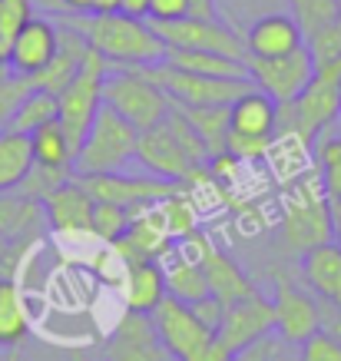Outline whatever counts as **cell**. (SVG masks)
Segmentation results:
<instances>
[{
  "instance_id": "6da1fadb",
  "label": "cell",
  "mask_w": 341,
  "mask_h": 361,
  "mask_svg": "<svg viewBox=\"0 0 341 361\" xmlns=\"http://www.w3.org/2000/svg\"><path fill=\"white\" fill-rule=\"evenodd\" d=\"M60 23L73 27L110 66H153L166 56V44L156 37L149 20L126 13H70L60 17Z\"/></svg>"
},
{
  "instance_id": "7a4b0ae2",
  "label": "cell",
  "mask_w": 341,
  "mask_h": 361,
  "mask_svg": "<svg viewBox=\"0 0 341 361\" xmlns=\"http://www.w3.org/2000/svg\"><path fill=\"white\" fill-rule=\"evenodd\" d=\"M282 249L288 255H305L335 239V222H331L328 199L321 192V183L309 173L292 179L282 199V222H278Z\"/></svg>"
},
{
  "instance_id": "3957f363",
  "label": "cell",
  "mask_w": 341,
  "mask_h": 361,
  "mask_svg": "<svg viewBox=\"0 0 341 361\" xmlns=\"http://www.w3.org/2000/svg\"><path fill=\"white\" fill-rule=\"evenodd\" d=\"M136 142H140V130L103 103L89 123L83 142H80L77 159H73V176L123 173L136 159Z\"/></svg>"
},
{
  "instance_id": "277c9868",
  "label": "cell",
  "mask_w": 341,
  "mask_h": 361,
  "mask_svg": "<svg viewBox=\"0 0 341 361\" xmlns=\"http://www.w3.org/2000/svg\"><path fill=\"white\" fill-rule=\"evenodd\" d=\"M278 130V103L259 87L245 90L229 106V133H225V153L239 163L265 159L268 146Z\"/></svg>"
},
{
  "instance_id": "5b68a950",
  "label": "cell",
  "mask_w": 341,
  "mask_h": 361,
  "mask_svg": "<svg viewBox=\"0 0 341 361\" xmlns=\"http://www.w3.org/2000/svg\"><path fill=\"white\" fill-rule=\"evenodd\" d=\"M103 103L113 106L140 133L163 123L173 110V99L166 97L140 66H110L106 77H103Z\"/></svg>"
},
{
  "instance_id": "8992f818",
  "label": "cell",
  "mask_w": 341,
  "mask_h": 361,
  "mask_svg": "<svg viewBox=\"0 0 341 361\" xmlns=\"http://www.w3.org/2000/svg\"><path fill=\"white\" fill-rule=\"evenodd\" d=\"M153 325L163 338L166 351L176 361H232V355L219 345V338L212 335L196 315L192 308L182 305L179 298L166 295L159 305L153 308Z\"/></svg>"
},
{
  "instance_id": "52a82bcc",
  "label": "cell",
  "mask_w": 341,
  "mask_h": 361,
  "mask_svg": "<svg viewBox=\"0 0 341 361\" xmlns=\"http://www.w3.org/2000/svg\"><path fill=\"white\" fill-rule=\"evenodd\" d=\"M176 106H232L255 83L249 77H199L169 63L140 66Z\"/></svg>"
},
{
  "instance_id": "ba28073f",
  "label": "cell",
  "mask_w": 341,
  "mask_h": 361,
  "mask_svg": "<svg viewBox=\"0 0 341 361\" xmlns=\"http://www.w3.org/2000/svg\"><path fill=\"white\" fill-rule=\"evenodd\" d=\"M338 123V80L311 77V83L295 99L278 103L275 136H298L305 142H318Z\"/></svg>"
},
{
  "instance_id": "9c48e42d",
  "label": "cell",
  "mask_w": 341,
  "mask_h": 361,
  "mask_svg": "<svg viewBox=\"0 0 341 361\" xmlns=\"http://www.w3.org/2000/svg\"><path fill=\"white\" fill-rule=\"evenodd\" d=\"M106 70H110V63L97 50H87V60L80 66V73L70 80V87L56 93V103H60L56 120L63 126L66 140L73 142V149H80L89 123H93L97 110L103 106V77H106Z\"/></svg>"
},
{
  "instance_id": "30bf717a",
  "label": "cell",
  "mask_w": 341,
  "mask_h": 361,
  "mask_svg": "<svg viewBox=\"0 0 341 361\" xmlns=\"http://www.w3.org/2000/svg\"><path fill=\"white\" fill-rule=\"evenodd\" d=\"M179 245L199 262V269L206 275V285H209V295L219 298L222 305H235V302H242V298L259 292V285H255L252 275L245 272L225 249H219L216 242L206 239V232H192V235L182 239Z\"/></svg>"
},
{
  "instance_id": "8fae6325",
  "label": "cell",
  "mask_w": 341,
  "mask_h": 361,
  "mask_svg": "<svg viewBox=\"0 0 341 361\" xmlns=\"http://www.w3.org/2000/svg\"><path fill=\"white\" fill-rule=\"evenodd\" d=\"M136 163L143 166L149 176H159V179H169V183H182V186H192L199 176L206 173V166L192 163V156L182 149V142L176 140L169 120L140 133Z\"/></svg>"
},
{
  "instance_id": "7c38bea8",
  "label": "cell",
  "mask_w": 341,
  "mask_h": 361,
  "mask_svg": "<svg viewBox=\"0 0 341 361\" xmlns=\"http://www.w3.org/2000/svg\"><path fill=\"white\" fill-rule=\"evenodd\" d=\"M77 183L89 192L93 202H116L126 209H140V206H156L173 192H182V183H169L159 176H130L123 173H99V176H77Z\"/></svg>"
},
{
  "instance_id": "4fadbf2b",
  "label": "cell",
  "mask_w": 341,
  "mask_h": 361,
  "mask_svg": "<svg viewBox=\"0 0 341 361\" xmlns=\"http://www.w3.org/2000/svg\"><path fill=\"white\" fill-rule=\"evenodd\" d=\"M149 27L166 44V50H202V54H222V56L245 60L242 33H235L229 23L222 20L182 17V20H169V23H149Z\"/></svg>"
},
{
  "instance_id": "5bb4252c",
  "label": "cell",
  "mask_w": 341,
  "mask_h": 361,
  "mask_svg": "<svg viewBox=\"0 0 341 361\" xmlns=\"http://www.w3.org/2000/svg\"><path fill=\"white\" fill-rule=\"evenodd\" d=\"M275 295H272V312H275V331L278 341L288 345H302L321 329L318 318V298L311 295L295 275L275 272Z\"/></svg>"
},
{
  "instance_id": "9a60e30c",
  "label": "cell",
  "mask_w": 341,
  "mask_h": 361,
  "mask_svg": "<svg viewBox=\"0 0 341 361\" xmlns=\"http://www.w3.org/2000/svg\"><path fill=\"white\" fill-rule=\"evenodd\" d=\"M245 70L255 87L268 93L275 103H288L295 99L302 90L315 77V63H311L309 47H302L288 56H275V60H259V56H245Z\"/></svg>"
},
{
  "instance_id": "2e32d148",
  "label": "cell",
  "mask_w": 341,
  "mask_h": 361,
  "mask_svg": "<svg viewBox=\"0 0 341 361\" xmlns=\"http://www.w3.org/2000/svg\"><path fill=\"white\" fill-rule=\"evenodd\" d=\"M103 361H176L166 351L153 318L140 312H123L103 341Z\"/></svg>"
},
{
  "instance_id": "e0dca14e",
  "label": "cell",
  "mask_w": 341,
  "mask_h": 361,
  "mask_svg": "<svg viewBox=\"0 0 341 361\" xmlns=\"http://www.w3.org/2000/svg\"><path fill=\"white\" fill-rule=\"evenodd\" d=\"M275 331V312H272V298H265L262 292L235 302V305H225V315H222V325L216 331V338L232 358L242 348L255 345L259 338L272 335Z\"/></svg>"
},
{
  "instance_id": "ac0fdd59",
  "label": "cell",
  "mask_w": 341,
  "mask_h": 361,
  "mask_svg": "<svg viewBox=\"0 0 341 361\" xmlns=\"http://www.w3.org/2000/svg\"><path fill=\"white\" fill-rule=\"evenodd\" d=\"M56 47H60V27H56V20H50V17H33L11 44H7V66H11L13 73L33 80L54 60Z\"/></svg>"
},
{
  "instance_id": "d6986e66",
  "label": "cell",
  "mask_w": 341,
  "mask_h": 361,
  "mask_svg": "<svg viewBox=\"0 0 341 361\" xmlns=\"http://www.w3.org/2000/svg\"><path fill=\"white\" fill-rule=\"evenodd\" d=\"M123 262H143V259H163L166 252L173 249V235L166 229L163 216L156 206H140L132 212L130 226L120 239L110 245Z\"/></svg>"
},
{
  "instance_id": "ffe728a7",
  "label": "cell",
  "mask_w": 341,
  "mask_h": 361,
  "mask_svg": "<svg viewBox=\"0 0 341 361\" xmlns=\"http://www.w3.org/2000/svg\"><path fill=\"white\" fill-rule=\"evenodd\" d=\"M242 40H245V56H259V60L288 56L305 47V37L298 30V23L292 20V13H265V17L249 23Z\"/></svg>"
},
{
  "instance_id": "44dd1931",
  "label": "cell",
  "mask_w": 341,
  "mask_h": 361,
  "mask_svg": "<svg viewBox=\"0 0 341 361\" xmlns=\"http://www.w3.org/2000/svg\"><path fill=\"white\" fill-rule=\"evenodd\" d=\"M295 279L309 288L315 298L341 305V242L331 239L318 249L298 255Z\"/></svg>"
},
{
  "instance_id": "7402d4cb",
  "label": "cell",
  "mask_w": 341,
  "mask_h": 361,
  "mask_svg": "<svg viewBox=\"0 0 341 361\" xmlns=\"http://www.w3.org/2000/svg\"><path fill=\"white\" fill-rule=\"evenodd\" d=\"M89 216H93V199L77 183V176L44 199V219L54 232H73V235L89 232Z\"/></svg>"
},
{
  "instance_id": "603a6c76",
  "label": "cell",
  "mask_w": 341,
  "mask_h": 361,
  "mask_svg": "<svg viewBox=\"0 0 341 361\" xmlns=\"http://www.w3.org/2000/svg\"><path fill=\"white\" fill-rule=\"evenodd\" d=\"M166 298V275L159 259H143V262H130L123 272V302L126 312H140V315H153V308Z\"/></svg>"
},
{
  "instance_id": "cb8c5ba5",
  "label": "cell",
  "mask_w": 341,
  "mask_h": 361,
  "mask_svg": "<svg viewBox=\"0 0 341 361\" xmlns=\"http://www.w3.org/2000/svg\"><path fill=\"white\" fill-rule=\"evenodd\" d=\"M56 27H60V47H56L54 60L46 63V70H40L33 77V87L46 90V93H60V90L70 87V80L80 73V66H83L89 50L87 40L73 27H66V23H56Z\"/></svg>"
},
{
  "instance_id": "d4e9b609",
  "label": "cell",
  "mask_w": 341,
  "mask_h": 361,
  "mask_svg": "<svg viewBox=\"0 0 341 361\" xmlns=\"http://www.w3.org/2000/svg\"><path fill=\"white\" fill-rule=\"evenodd\" d=\"M163 275H166V295L179 298L182 305H192L199 298L209 295V285H206V275L199 269V262L189 255L182 245H173L163 259Z\"/></svg>"
},
{
  "instance_id": "484cf974",
  "label": "cell",
  "mask_w": 341,
  "mask_h": 361,
  "mask_svg": "<svg viewBox=\"0 0 341 361\" xmlns=\"http://www.w3.org/2000/svg\"><path fill=\"white\" fill-rule=\"evenodd\" d=\"M44 202L20 196L17 189L0 192V239H20V235H44Z\"/></svg>"
},
{
  "instance_id": "4316f807",
  "label": "cell",
  "mask_w": 341,
  "mask_h": 361,
  "mask_svg": "<svg viewBox=\"0 0 341 361\" xmlns=\"http://www.w3.org/2000/svg\"><path fill=\"white\" fill-rule=\"evenodd\" d=\"M30 335V315L17 279L0 275V351L20 348Z\"/></svg>"
},
{
  "instance_id": "83f0119b",
  "label": "cell",
  "mask_w": 341,
  "mask_h": 361,
  "mask_svg": "<svg viewBox=\"0 0 341 361\" xmlns=\"http://www.w3.org/2000/svg\"><path fill=\"white\" fill-rule=\"evenodd\" d=\"M30 136L4 126L0 130V192H11V189L20 186V179L30 173Z\"/></svg>"
},
{
  "instance_id": "f1b7e54d",
  "label": "cell",
  "mask_w": 341,
  "mask_h": 361,
  "mask_svg": "<svg viewBox=\"0 0 341 361\" xmlns=\"http://www.w3.org/2000/svg\"><path fill=\"white\" fill-rule=\"evenodd\" d=\"M163 63L186 70V73H199V77H249L245 60L222 54H202V50H166Z\"/></svg>"
},
{
  "instance_id": "f546056e",
  "label": "cell",
  "mask_w": 341,
  "mask_h": 361,
  "mask_svg": "<svg viewBox=\"0 0 341 361\" xmlns=\"http://www.w3.org/2000/svg\"><path fill=\"white\" fill-rule=\"evenodd\" d=\"M315 159H318V183L328 199L331 222H341V136H321L315 142Z\"/></svg>"
},
{
  "instance_id": "4dcf8cb0",
  "label": "cell",
  "mask_w": 341,
  "mask_h": 361,
  "mask_svg": "<svg viewBox=\"0 0 341 361\" xmlns=\"http://www.w3.org/2000/svg\"><path fill=\"white\" fill-rule=\"evenodd\" d=\"M30 153H33V163L37 166H54V169H73V142L66 140L63 126L60 120L46 123L40 130L30 133Z\"/></svg>"
},
{
  "instance_id": "1f68e13d",
  "label": "cell",
  "mask_w": 341,
  "mask_h": 361,
  "mask_svg": "<svg viewBox=\"0 0 341 361\" xmlns=\"http://www.w3.org/2000/svg\"><path fill=\"white\" fill-rule=\"evenodd\" d=\"M305 47H309L311 63H315V77L341 80V20L321 27L318 33H311Z\"/></svg>"
},
{
  "instance_id": "d6a6232c",
  "label": "cell",
  "mask_w": 341,
  "mask_h": 361,
  "mask_svg": "<svg viewBox=\"0 0 341 361\" xmlns=\"http://www.w3.org/2000/svg\"><path fill=\"white\" fill-rule=\"evenodd\" d=\"M196 133L202 136L209 156L225 153V133H229V106H179Z\"/></svg>"
},
{
  "instance_id": "836d02e7",
  "label": "cell",
  "mask_w": 341,
  "mask_h": 361,
  "mask_svg": "<svg viewBox=\"0 0 341 361\" xmlns=\"http://www.w3.org/2000/svg\"><path fill=\"white\" fill-rule=\"evenodd\" d=\"M56 113H60L56 93H46V90H37V87H33L30 93L20 99V106H17V113H13V120L7 123V126L30 136L33 130H40V126H46V123H54Z\"/></svg>"
},
{
  "instance_id": "e575fe53",
  "label": "cell",
  "mask_w": 341,
  "mask_h": 361,
  "mask_svg": "<svg viewBox=\"0 0 341 361\" xmlns=\"http://www.w3.org/2000/svg\"><path fill=\"white\" fill-rule=\"evenodd\" d=\"M156 209H159V216H163L166 229H169L173 239L182 242V239H189L192 232H199V212H196V206H192V199H189V189L166 196L163 202H156Z\"/></svg>"
},
{
  "instance_id": "d590c367",
  "label": "cell",
  "mask_w": 341,
  "mask_h": 361,
  "mask_svg": "<svg viewBox=\"0 0 341 361\" xmlns=\"http://www.w3.org/2000/svg\"><path fill=\"white\" fill-rule=\"evenodd\" d=\"M288 7H292V20L298 23V30H302L305 40L311 33H318L321 27L341 20L338 0H288Z\"/></svg>"
},
{
  "instance_id": "8d00e7d4",
  "label": "cell",
  "mask_w": 341,
  "mask_h": 361,
  "mask_svg": "<svg viewBox=\"0 0 341 361\" xmlns=\"http://www.w3.org/2000/svg\"><path fill=\"white\" fill-rule=\"evenodd\" d=\"M132 212H136V209L116 206V202H93L89 232H93L99 242L113 245V242H116L123 232H126V226H130V219H132Z\"/></svg>"
},
{
  "instance_id": "74e56055",
  "label": "cell",
  "mask_w": 341,
  "mask_h": 361,
  "mask_svg": "<svg viewBox=\"0 0 341 361\" xmlns=\"http://www.w3.org/2000/svg\"><path fill=\"white\" fill-rule=\"evenodd\" d=\"M66 179H73V169H54V166H30V173L20 179V186H17V192L27 199H33V202H44L54 189H60L66 183Z\"/></svg>"
},
{
  "instance_id": "f35d334b",
  "label": "cell",
  "mask_w": 341,
  "mask_h": 361,
  "mask_svg": "<svg viewBox=\"0 0 341 361\" xmlns=\"http://www.w3.org/2000/svg\"><path fill=\"white\" fill-rule=\"evenodd\" d=\"M30 90H33V80L13 73L7 63L0 66V130L13 120V113H17V106H20V99L27 97Z\"/></svg>"
},
{
  "instance_id": "ab89813d",
  "label": "cell",
  "mask_w": 341,
  "mask_h": 361,
  "mask_svg": "<svg viewBox=\"0 0 341 361\" xmlns=\"http://www.w3.org/2000/svg\"><path fill=\"white\" fill-rule=\"evenodd\" d=\"M33 17H37L33 0H0V40L11 44Z\"/></svg>"
},
{
  "instance_id": "60d3db41",
  "label": "cell",
  "mask_w": 341,
  "mask_h": 361,
  "mask_svg": "<svg viewBox=\"0 0 341 361\" xmlns=\"http://www.w3.org/2000/svg\"><path fill=\"white\" fill-rule=\"evenodd\" d=\"M298 361H341V338L318 329L311 338L298 345Z\"/></svg>"
},
{
  "instance_id": "b9f144b4",
  "label": "cell",
  "mask_w": 341,
  "mask_h": 361,
  "mask_svg": "<svg viewBox=\"0 0 341 361\" xmlns=\"http://www.w3.org/2000/svg\"><path fill=\"white\" fill-rule=\"evenodd\" d=\"M192 315L206 325V329L216 335L219 331V325H222V315H225V305H222L219 298H212V295H206V298H199V302H192Z\"/></svg>"
},
{
  "instance_id": "7bdbcfd3",
  "label": "cell",
  "mask_w": 341,
  "mask_h": 361,
  "mask_svg": "<svg viewBox=\"0 0 341 361\" xmlns=\"http://www.w3.org/2000/svg\"><path fill=\"white\" fill-rule=\"evenodd\" d=\"M189 17V0H149V23H169Z\"/></svg>"
},
{
  "instance_id": "ee69618b",
  "label": "cell",
  "mask_w": 341,
  "mask_h": 361,
  "mask_svg": "<svg viewBox=\"0 0 341 361\" xmlns=\"http://www.w3.org/2000/svg\"><path fill=\"white\" fill-rule=\"evenodd\" d=\"M232 361H278V338L265 335V338H259L255 345L242 348Z\"/></svg>"
},
{
  "instance_id": "f6af8a7d",
  "label": "cell",
  "mask_w": 341,
  "mask_h": 361,
  "mask_svg": "<svg viewBox=\"0 0 341 361\" xmlns=\"http://www.w3.org/2000/svg\"><path fill=\"white\" fill-rule=\"evenodd\" d=\"M189 17H196V20H219V0H189Z\"/></svg>"
},
{
  "instance_id": "bcb514c9",
  "label": "cell",
  "mask_w": 341,
  "mask_h": 361,
  "mask_svg": "<svg viewBox=\"0 0 341 361\" xmlns=\"http://www.w3.org/2000/svg\"><path fill=\"white\" fill-rule=\"evenodd\" d=\"M120 13L136 17V20H149V0H120Z\"/></svg>"
},
{
  "instance_id": "7dc6e473",
  "label": "cell",
  "mask_w": 341,
  "mask_h": 361,
  "mask_svg": "<svg viewBox=\"0 0 341 361\" xmlns=\"http://www.w3.org/2000/svg\"><path fill=\"white\" fill-rule=\"evenodd\" d=\"M60 7H63V17H70V13H89V7H93V0H56Z\"/></svg>"
},
{
  "instance_id": "c3c4849f",
  "label": "cell",
  "mask_w": 341,
  "mask_h": 361,
  "mask_svg": "<svg viewBox=\"0 0 341 361\" xmlns=\"http://www.w3.org/2000/svg\"><path fill=\"white\" fill-rule=\"evenodd\" d=\"M89 13H120V0H93Z\"/></svg>"
},
{
  "instance_id": "681fc988",
  "label": "cell",
  "mask_w": 341,
  "mask_h": 361,
  "mask_svg": "<svg viewBox=\"0 0 341 361\" xmlns=\"http://www.w3.org/2000/svg\"><path fill=\"white\" fill-rule=\"evenodd\" d=\"M63 361H93V358H89V355H87L83 348H70V351H66V358H63Z\"/></svg>"
},
{
  "instance_id": "f907efd6",
  "label": "cell",
  "mask_w": 341,
  "mask_h": 361,
  "mask_svg": "<svg viewBox=\"0 0 341 361\" xmlns=\"http://www.w3.org/2000/svg\"><path fill=\"white\" fill-rule=\"evenodd\" d=\"M4 361H20V348H13V351H7V358Z\"/></svg>"
},
{
  "instance_id": "816d5d0a",
  "label": "cell",
  "mask_w": 341,
  "mask_h": 361,
  "mask_svg": "<svg viewBox=\"0 0 341 361\" xmlns=\"http://www.w3.org/2000/svg\"><path fill=\"white\" fill-rule=\"evenodd\" d=\"M7 63V44H4V40H0V66Z\"/></svg>"
},
{
  "instance_id": "f5cc1de1",
  "label": "cell",
  "mask_w": 341,
  "mask_h": 361,
  "mask_svg": "<svg viewBox=\"0 0 341 361\" xmlns=\"http://www.w3.org/2000/svg\"><path fill=\"white\" fill-rule=\"evenodd\" d=\"M338 120H341V80H338Z\"/></svg>"
},
{
  "instance_id": "db71d44e",
  "label": "cell",
  "mask_w": 341,
  "mask_h": 361,
  "mask_svg": "<svg viewBox=\"0 0 341 361\" xmlns=\"http://www.w3.org/2000/svg\"><path fill=\"white\" fill-rule=\"evenodd\" d=\"M335 239L341 242V222H338V226H335Z\"/></svg>"
},
{
  "instance_id": "11a10c76",
  "label": "cell",
  "mask_w": 341,
  "mask_h": 361,
  "mask_svg": "<svg viewBox=\"0 0 341 361\" xmlns=\"http://www.w3.org/2000/svg\"><path fill=\"white\" fill-rule=\"evenodd\" d=\"M4 245H7V239H0V255H4Z\"/></svg>"
},
{
  "instance_id": "9f6ffc18",
  "label": "cell",
  "mask_w": 341,
  "mask_h": 361,
  "mask_svg": "<svg viewBox=\"0 0 341 361\" xmlns=\"http://www.w3.org/2000/svg\"><path fill=\"white\" fill-rule=\"evenodd\" d=\"M338 7H341V0H338Z\"/></svg>"
}]
</instances>
